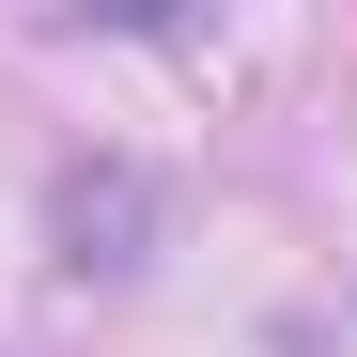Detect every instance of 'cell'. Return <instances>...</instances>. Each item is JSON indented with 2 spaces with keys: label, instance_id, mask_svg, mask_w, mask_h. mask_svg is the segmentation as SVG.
<instances>
[{
  "label": "cell",
  "instance_id": "1",
  "mask_svg": "<svg viewBox=\"0 0 357 357\" xmlns=\"http://www.w3.org/2000/svg\"><path fill=\"white\" fill-rule=\"evenodd\" d=\"M155 233H171V187H155V155H63L47 171V264H63L78 295H125L155 264Z\"/></svg>",
  "mask_w": 357,
  "mask_h": 357
}]
</instances>
